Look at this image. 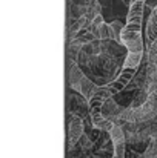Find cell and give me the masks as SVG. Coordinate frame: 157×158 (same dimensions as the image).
I'll use <instances>...</instances> for the list:
<instances>
[{"label":"cell","instance_id":"cell-1","mask_svg":"<svg viewBox=\"0 0 157 158\" xmlns=\"http://www.w3.org/2000/svg\"><path fill=\"white\" fill-rule=\"evenodd\" d=\"M142 23L128 22L122 32V45L128 49V52H143V42L140 34Z\"/></svg>","mask_w":157,"mask_h":158},{"label":"cell","instance_id":"cell-2","mask_svg":"<svg viewBox=\"0 0 157 158\" xmlns=\"http://www.w3.org/2000/svg\"><path fill=\"white\" fill-rule=\"evenodd\" d=\"M83 134H85V121L82 120L80 115L72 114L68 123V143H69L68 148L71 149L72 146H76Z\"/></svg>","mask_w":157,"mask_h":158},{"label":"cell","instance_id":"cell-3","mask_svg":"<svg viewBox=\"0 0 157 158\" xmlns=\"http://www.w3.org/2000/svg\"><path fill=\"white\" fill-rule=\"evenodd\" d=\"M109 135H111V141H112V146H114V157L112 158H125L126 137H125L123 126L114 124V127L109 131Z\"/></svg>","mask_w":157,"mask_h":158},{"label":"cell","instance_id":"cell-4","mask_svg":"<svg viewBox=\"0 0 157 158\" xmlns=\"http://www.w3.org/2000/svg\"><path fill=\"white\" fill-rule=\"evenodd\" d=\"M122 110H123V107L117 105L112 98L105 100L103 105H102V114H103L105 117H108L114 124H120V126H123V123H125V121H123V120H122V117H120Z\"/></svg>","mask_w":157,"mask_h":158},{"label":"cell","instance_id":"cell-5","mask_svg":"<svg viewBox=\"0 0 157 158\" xmlns=\"http://www.w3.org/2000/svg\"><path fill=\"white\" fill-rule=\"evenodd\" d=\"M85 78V74L82 72V69L79 68L77 61L74 60H69V69H68V81H69V86L71 89L74 91H80V83L82 80Z\"/></svg>","mask_w":157,"mask_h":158},{"label":"cell","instance_id":"cell-6","mask_svg":"<svg viewBox=\"0 0 157 158\" xmlns=\"http://www.w3.org/2000/svg\"><path fill=\"white\" fill-rule=\"evenodd\" d=\"M146 75L151 77L157 72V40L151 42L148 46V61H146Z\"/></svg>","mask_w":157,"mask_h":158},{"label":"cell","instance_id":"cell-7","mask_svg":"<svg viewBox=\"0 0 157 158\" xmlns=\"http://www.w3.org/2000/svg\"><path fill=\"white\" fill-rule=\"evenodd\" d=\"M143 6L145 2H131L129 3V12H128V22L131 23H142L143 15Z\"/></svg>","mask_w":157,"mask_h":158},{"label":"cell","instance_id":"cell-8","mask_svg":"<svg viewBox=\"0 0 157 158\" xmlns=\"http://www.w3.org/2000/svg\"><path fill=\"white\" fill-rule=\"evenodd\" d=\"M97 89H99V86H97L93 80H89V78L85 75V78H83V80H82V83H80V91H79V92H80L85 98L91 100V98L96 95Z\"/></svg>","mask_w":157,"mask_h":158},{"label":"cell","instance_id":"cell-9","mask_svg":"<svg viewBox=\"0 0 157 158\" xmlns=\"http://www.w3.org/2000/svg\"><path fill=\"white\" fill-rule=\"evenodd\" d=\"M91 123H93V127H96L99 131H103V132H109L114 127V123L108 117H105L103 114H99V115L91 117Z\"/></svg>","mask_w":157,"mask_h":158},{"label":"cell","instance_id":"cell-10","mask_svg":"<svg viewBox=\"0 0 157 158\" xmlns=\"http://www.w3.org/2000/svg\"><path fill=\"white\" fill-rule=\"evenodd\" d=\"M142 55L143 52H128L123 61V68L125 69H137V66L142 61Z\"/></svg>","mask_w":157,"mask_h":158},{"label":"cell","instance_id":"cell-11","mask_svg":"<svg viewBox=\"0 0 157 158\" xmlns=\"http://www.w3.org/2000/svg\"><path fill=\"white\" fill-rule=\"evenodd\" d=\"M148 97H150V91H148L145 86H143V88H139V89H137V94H136V97H134V100H133V103H131V106H133V107L142 106L148 100Z\"/></svg>","mask_w":157,"mask_h":158},{"label":"cell","instance_id":"cell-12","mask_svg":"<svg viewBox=\"0 0 157 158\" xmlns=\"http://www.w3.org/2000/svg\"><path fill=\"white\" fill-rule=\"evenodd\" d=\"M146 35H148L150 43L157 40V19L153 15H150V20H148V25H146Z\"/></svg>","mask_w":157,"mask_h":158},{"label":"cell","instance_id":"cell-13","mask_svg":"<svg viewBox=\"0 0 157 158\" xmlns=\"http://www.w3.org/2000/svg\"><path fill=\"white\" fill-rule=\"evenodd\" d=\"M116 92H117V89H114L112 86H100V88L97 89V92H96V95H94V97H97L99 100L105 102V100L111 98Z\"/></svg>","mask_w":157,"mask_h":158},{"label":"cell","instance_id":"cell-14","mask_svg":"<svg viewBox=\"0 0 157 158\" xmlns=\"http://www.w3.org/2000/svg\"><path fill=\"white\" fill-rule=\"evenodd\" d=\"M99 39H100V40H108V39H114V40H116L114 29H112L111 23H103V25L99 28Z\"/></svg>","mask_w":157,"mask_h":158},{"label":"cell","instance_id":"cell-15","mask_svg":"<svg viewBox=\"0 0 157 158\" xmlns=\"http://www.w3.org/2000/svg\"><path fill=\"white\" fill-rule=\"evenodd\" d=\"M79 148L85 152V151H89V149H93V146H94V141H93V138L88 135V134H83L82 135V138L79 140Z\"/></svg>","mask_w":157,"mask_h":158},{"label":"cell","instance_id":"cell-16","mask_svg":"<svg viewBox=\"0 0 157 158\" xmlns=\"http://www.w3.org/2000/svg\"><path fill=\"white\" fill-rule=\"evenodd\" d=\"M111 26H112V29H114V35H116V40L119 42V43H122V32H123V25H122V22H119V20H114V22H111Z\"/></svg>","mask_w":157,"mask_h":158},{"label":"cell","instance_id":"cell-17","mask_svg":"<svg viewBox=\"0 0 157 158\" xmlns=\"http://www.w3.org/2000/svg\"><path fill=\"white\" fill-rule=\"evenodd\" d=\"M133 75H134L133 71H125V72L117 78V85H119V88H120V86H128V83L133 80Z\"/></svg>","mask_w":157,"mask_h":158},{"label":"cell","instance_id":"cell-18","mask_svg":"<svg viewBox=\"0 0 157 158\" xmlns=\"http://www.w3.org/2000/svg\"><path fill=\"white\" fill-rule=\"evenodd\" d=\"M103 23H105V20H103V17H102V14H97L93 19V26H96V28H100Z\"/></svg>","mask_w":157,"mask_h":158},{"label":"cell","instance_id":"cell-19","mask_svg":"<svg viewBox=\"0 0 157 158\" xmlns=\"http://www.w3.org/2000/svg\"><path fill=\"white\" fill-rule=\"evenodd\" d=\"M148 2V6L150 8H156L157 6V0H146Z\"/></svg>","mask_w":157,"mask_h":158},{"label":"cell","instance_id":"cell-20","mask_svg":"<svg viewBox=\"0 0 157 158\" xmlns=\"http://www.w3.org/2000/svg\"><path fill=\"white\" fill-rule=\"evenodd\" d=\"M123 2H126V3H128V2H131V0H123Z\"/></svg>","mask_w":157,"mask_h":158}]
</instances>
